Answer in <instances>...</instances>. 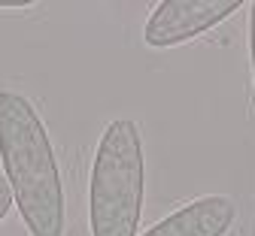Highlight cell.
<instances>
[{
	"mask_svg": "<svg viewBox=\"0 0 255 236\" xmlns=\"http://www.w3.org/2000/svg\"><path fill=\"white\" fill-rule=\"evenodd\" d=\"M0 160L30 236H64V188L49 133L30 100L0 91Z\"/></svg>",
	"mask_w": 255,
	"mask_h": 236,
	"instance_id": "obj_1",
	"label": "cell"
},
{
	"mask_svg": "<svg viewBox=\"0 0 255 236\" xmlns=\"http://www.w3.org/2000/svg\"><path fill=\"white\" fill-rule=\"evenodd\" d=\"M146 197L143 133L131 118L107 124L98 143L88 188L91 236H137Z\"/></svg>",
	"mask_w": 255,
	"mask_h": 236,
	"instance_id": "obj_2",
	"label": "cell"
},
{
	"mask_svg": "<svg viewBox=\"0 0 255 236\" xmlns=\"http://www.w3.org/2000/svg\"><path fill=\"white\" fill-rule=\"evenodd\" d=\"M237 9H240V0H164L149 15L143 40L152 49L176 46L216 27Z\"/></svg>",
	"mask_w": 255,
	"mask_h": 236,
	"instance_id": "obj_3",
	"label": "cell"
},
{
	"mask_svg": "<svg viewBox=\"0 0 255 236\" xmlns=\"http://www.w3.org/2000/svg\"><path fill=\"white\" fill-rule=\"evenodd\" d=\"M237 218V206L231 197L210 194L188 203L149 227L143 236H225Z\"/></svg>",
	"mask_w": 255,
	"mask_h": 236,
	"instance_id": "obj_4",
	"label": "cell"
},
{
	"mask_svg": "<svg viewBox=\"0 0 255 236\" xmlns=\"http://www.w3.org/2000/svg\"><path fill=\"white\" fill-rule=\"evenodd\" d=\"M9 206H12V188H9V182H6V179H0V221L6 218Z\"/></svg>",
	"mask_w": 255,
	"mask_h": 236,
	"instance_id": "obj_5",
	"label": "cell"
},
{
	"mask_svg": "<svg viewBox=\"0 0 255 236\" xmlns=\"http://www.w3.org/2000/svg\"><path fill=\"white\" fill-rule=\"evenodd\" d=\"M249 58H252V79H255V0L249 3Z\"/></svg>",
	"mask_w": 255,
	"mask_h": 236,
	"instance_id": "obj_6",
	"label": "cell"
}]
</instances>
